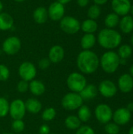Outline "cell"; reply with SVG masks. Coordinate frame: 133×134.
<instances>
[{
    "label": "cell",
    "mask_w": 133,
    "mask_h": 134,
    "mask_svg": "<svg viewBox=\"0 0 133 134\" xmlns=\"http://www.w3.org/2000/svg\"><path fill=\"white\" fill-rule=\"evenodd\" d=\"M76 63L82 74L91 75L97 71L100 66V58L92 50H82L78 53Z\"/></svg>",
    "instance_id": "obj_1"
},
{
    "label": "cell",
    "mask_w": 133,
    "mask_h": 134,
    "mask_svg": "<svg viewBox=\"0 0 133 134\" xmlns=\"http://www.w3.org/2000/svg\"><path fill=\"white\" fill-rule=\"evenodd\" d=\"M97 40L101 47L106 49H114L121 45L122 37L116 30L106 27L99 32Z\"/></svg>",
    "instance_id": "obj_2"
},
{
    "label": "cell",
    "mask_w": 133,
    "mask_h": 134,
    "mask_svg": "<svg viewBox=\"0 0 133 134\" xmlns=\"http://www.w3.org/2000/svg\"><path fill=\"white\" fill-rule=\"evenodd\" d=\"M100 65L104 72L113 74L120 66V57L114 51H107L101 56L100 59Z\"/></svg>",
    "instance_id": "obj_3"
},
{
    "label": "cell",
    "mask_w": 133,
    "mask_h": 134,
    "mask_svg": "<svg viewBox=\"0 0 133 134\" xmlns=\"http://www.w3.org/2000/svg\"><path fill=\"white\" fill-rule=\"evenodd\" d=\"M67 86L71 92L79 93L87 85L86 78L79 72L71 73L67 79Z\"/></svg>",
    "instance_id": "obj_4"
},
{
    "label": "cell",
    "mask_w": 133,
    "mask_h": 134,
    "mask_svg": "<svg viewBox=\"0 0 133 134\" xmlns=\"http://www.w3.org/2000/svg\"><path fill=\"white\" fill-rule=\"evenodd\" d=\"M83 101L79 93L69 92L63 97L61 105L67 111H75L83 104Z\"/></svg>",
    "instance_id": "obj_5"
},
{
    "label": "cell",
    "mask_w": 133,
    "mask_h": 134,
    "mask_svg": "<svg viewBox=\"0 0 133 134\" xmlns=\"http://www.w3.org/2000/svg\"><path fill=\"white\" fill-rule=\"evenodd\" d=\"M60 21V27L61 30L67 34L74 35L78 33L81 29V23L74 16H63Z\"/></svg>",
    "instance_id": "obj_6"
},
{
    "label": "cell",
    "mask_w": 133,
    "mask_h": 134,
    "mask_svg": "<svg viewBox=\"0 0 133 134\" xmlns=\"http://www.w3.org/2000/svg\"><path fill=\"white\" fill-rule=\"evenodd\" d=\"M18 74L22 80L29 82L36 77L37 69L33 63L30 61H24L20 65L18 68Z\"/></svg>",
    "instance_id": "obj_7"
},
{
    "label": "cell",
    "mask_w": 133,
    "mask_h": 134,
    "mask_svg": "<svg viewBox=\"0 0 133 134\" xmlns=\"http://www.w3.org/2000/svg\"><path fill=\"white\" fill-rule=\"evenodd\" d=\"M95 116L101 124L110 122L113 117V111L111 108L106 104H100L95 108Z\"/></svg>",
    "instance_id": "obj_8"
},
{
    "label": "cell",
    "mask_w": 133,
    "mask_h": 134,
    "mask_svg": "<svg viewBox=\"0 0 133 134\" xmlns=\"http://www.w3.org/2000/svg\"><path fill=\"white\" fill-rule=\"evenodd\" d=\"M26 111L25 103L21 99H15L11 103H9V114L13 120L23 119Z\"/></svg>",
    "instance_id": "obj_9"
},
{
    "label": "cell",
    "mask_w": 133,
    "mask_h": 134,
    "mask_svg": "<svg viewBox=\"0 0 133 134\" xmlns=\"http://www.w3.org/2000/svg\"><path fill=\"white\" fill-rule=\"evenodd\" d=\"M21 48V41L16 36H10L2 43L3 52L9 56L16 54Z\"/></svg>",
    "instance_id": "obj_10"
},
{
    "label": "cell",
    "mask_w": 133,
    "mask_h": 134,
    "mask_svg": "<svg viewBox=\"0 0 133 134\" xmlns=\"http://www.w3.org/2000/svg\"><path fill=\"white\" fill-rule=\"evenodd\" d=\"M98 92L105 98H111L116 95L118 88L114 82L105 79L100 82L98 86Z\"/></svg>",
    "instance_id": "obj_11"
},
{
    "label": "cell",
    "mask_w": 133,
    "mask_h": 134,
    "mask_svg": "<svg viewBox=\"0 0 133 134\" xmlns=\"http://www.w3.org/2000/svg\"><path fill=\"white\" fill-rule=\"evenodd\" d=\"M132 119V112L126 108H119L113 112L112 119L118 126H124L129 122Z\"/></svg>",
    "instance_id": "obj_12"
},
{
    "label": "cell",
    "mask_w": 133,
    "mask_h": 134,
    "mask_svg": "<svg viewBox=\"0 0 133 134\" xmlns=\"http://www.w3.org/2000/svg\"><path fill=\"white\" fill-rule=\"evenodd\" d=\"M47 11H48L49 17L52 20L59 21L64 16V13H65L64 5L56 1L50 4Z\"/></svg>",
    "instance_id": "obj_13"
},
{
    "label": "cell",
    "mask_w": 133,
    "mask_h": 134,
    "mask_svg": "<svg viewBox=\"0 0 133 134\" xmlns=\"http://www.w3.org/2000/svg\"><path fill=\"white\" fill-rule=\"evenodd\" d=\"M132 3L130 0H112L111 7L114 13L119 16H125L129 13Z\"/></svg>",
    "instance_id": "obj_14"
},
{
    "label": "cell",
    "mask_w": 133,
    "mask_h": 134,
    "mask_svg": "<svg viewBox=\"0 0 133 134\" xmlns=\"http://www.w3.org/2000/svg\"><path fill=\"white\" fill-rule=\"evenodd\" d=\"M118 87L123 93H130L133 90V78L127 73L122 75L118 81Z\"/></svg>",
    "instance_id": "obj_15"
},
{
    "label": "cell",
    "mask_w": 133,
    "mask_h": 134,
    "mask_svg": "<svg viewBox=\"0 0 133 134\" xmlns=\"http://www.w3.org/2000/svg\"><path fill=\"white\" fill-rule=\"evenodd\" d=\"M64 55H65V52L63 48L61 46L55 45L50 48L48 54V58L51 63L57 64L63 60Z\"/></svg>",
    "instance_id": "obj_16"
},
{
    "label": "cell",
    "mask_w": 133,
    "mask_h": 134,
    "mask_svg": "<svg viewBox=\"0 0 133 134\" xmlns=\"http://www.w3.org/2000/svg\"><path fill=\"white\" fill-rule=\"evenodd\" d=\"M79 94L83 100H90L96 98L97 96L98 88L93 84H87Z\"/></svg>",
    "instance_id": "obj_17"
},
{
    "label": "cell",
    "mask_w": 133,
    "mask_h": 134,
    "mask_svg": "<svg viewBox=\"0 0 133 134\" xmlns=\"http://www.w3.org/2000/svg\"><path fill=\"white\" fill-rule=\"evenodd\" d=\"M119 28L124 34H129L133 31V16L131 15L123 16L118 24Z\"/></svg>",
    "instance_id": "obj_18"
},
{
    "label": "cell",
    "mask_w": 133,
    "mask_h": 134,
    "mask_svg": "<svg viewBox=\"0 0 133 134\" xmlns=\"http://www.w3.org/2000/svg\"><path fill=\"white\" fill-rule=\"evenodd\" d=\"M29 91L34 96H42L45 92V84L40 80L33 79L29 82Z\"/></svg>",
    "instance_id": "obj_19"
},
{
    "label": "cell",
    "mask_w": 133,
    "mask_h": 134,
    "mask_svg": "<svg viewBox=\"0 0 133 134\" xmlns=\"http://www.w3.org/2000/svg\"><path fill=\"white\" fill-rule=\"evenodd\" d=\"M24 103L26 111L31 114H38L41 111L42 108V104L41 101L35 98H29L26 101H24Z\"/></svg>",
    "instance_id": "obj_20"
},
{
    "label": "cell",
    "mask_w": 133,
    "mask_h": 134,
    "mask_svg": "<svg viewBox=\"0 0 133 134\" xmlns=\"http://www.w3.org/2000/svg\"><path fill=\"white\" fill-rule=\"evenodd\" d=\"M33 18L34 20L38 24H42L45 23L49 18L47 9L43 6H39L36 8L33 13Z\"/></svg>",
    "instance_id": "obj_21"
},
{
    "label": "cell",
    "mask_w": 133,
    "mask_h": 134,
    "mask_svg": "<svg viewBox=\"0 0 133 134\" xmlns=\"http://www.w3.org/2000/svg\"><path fill=\"white\" fill-rule=\"evenodd\" d=\"M13 18L10 14L4 12L0 13V31L11 29L13 26Z\"/></svg>",
    "instance_id": "obj_22"
},
{
    "label": "cell",
    "mask_w": 133,
    "mask_h": 134,
    "mask_svg": "<svg viewBox=\"0 0 133 134\" xmlns=\"http://www.w3.org/2000/svg\"><path fill=\"white\" fill-rule=\"evenodd\" d=\"M96 38L94 34H85L81 39V46L84 50H90L96 44Z\"/></svg>",
    "instance_id": "obj_23"
},
{
    "label": "cell",
    "mask_w": 133,
    "mask_h": 134,
    "mask_svg": "<svg viewBox=\"0 0 133 134\" xmlns=\"http://www.w3.org/2000/svg\"><path fill=\"white\" fill-rule=\"evenodd\" d=\"M81 29L85 34H93L98 29V24L95 20L87 19L81 24Z\"/></svg>",
    "instance_id": "obj_24"
},
{
    "label": "cell",
    "mask_w": 133,
    "mask_h": 134,
    "mask_svg": "<svg viewBox=\"0 0 133 134\" xmlns=\"http://www.w3.org/2000/svg\"><path fill=\"white\" fill-rule=\"evenodd\" d=\"M64 125L70 130H77L82 126V122L78 116L71 115L65 119Z\"/></svg>",
    "instance_id": "obj_25"
},
{
    "label": "cell",
    "mask_w": 133,
    "mask_h": 134,
    "mask_svg": "<svg viewBox=\"0 0 133 134\" xmlns=\"http://www.w3.org/2000/svg\"><path fill=\"white\" fill-rule=\"evenodd\" d=\"M78 119L82 122H87L92 117V112L89 106L82 104L78 109Z\"/></svg>",
    "instance_id": "obj_26"
},
{
    "label": "cell",
    "mask_w": 133,
    "mask_h": 134,
    "mask_svg": "<svg viewBox=\"0 0 133 134\" xmlns=\"http://www.w3.org/2000/svg\"><path fill=\"white\" fill-rule=\"evenodd\" d=\"M119 20H120V17L118 14L114 13H111L106 16L105 20H104V24L107 28L114 29L118 25Z\"/></svg>",
    "instance_id": "obj_27"
},
{
    "label": "cell",
    "mask_w": 133,
    "mask_h": 134,
    "mask_svg": "<svg viewBox=\"0 0 133 134\" xmlns=\"http://www.w3.org/2000/svg\"><path fill=\"white\" fill-rule=\"evenodd\" d=\"M117 53L119 56L120 59L127 60L132 54V48L131 47V46H129L128 44H123L119 46Z\"/></svg>",
    "instance_id": "obj_28"
},
{
    "label": "cell",
    "mask_w": 133,
    "mask_h": 134,
    "mask_svg": "<svg viewBox=\"0 0 133 134\" xmlns=\"http://www.w3.org/2000/svg\"><path fill=\"white\" fill-rule=\"evenodd\" d=\"M56 116V111L53 107L46 108L42 113V119L45 122H50Z\"/></svg>",
    "instance_id": "obj_29"
},
{
    "label": "cell",
    "mask_w": 133,
    "mask_h": 134,
    "mask_svg": "<svg viewBox=\"0 0 133 134\" xmlns=\"http://www.w3.org/2000/svg\"><path fill=\"white\" fill-rule=\"evenodd\" d=\"M101 14V8L100 5H92L87 12V16L89 17V19H92V20H96L100 17Z\"/></svg>",
    "instance_id": "obj_30"
},
{
    "label": "cell",
    "mask_w": 133,
    "mask_h": 134,
    "mask_svg": "<svg viewBox=\"0 0 133 134\" xmlns=\"http://www.w3.org/2000/svg\"><path fill=\"white\" fill-rule=\"evenodd\" d=\"M9 103L6 98L0 97V118H5L9 114Z\"/></svg>",
    "instance_id": "obj_31"
},
{
    "label": "cell",
    "mask_w": 133,
    "mask_h": 134,
    "mask_svg": "<svg viewBox=\"0 0 133 134\" xmlns=\"http://www.w3.org/2000/svg\"><path fill=\"white\" fill-rule=\"evenodd\" d=\"M12 130L16 133H20L24 130L25 123L23 119H14L11 123Z\"/></svg>",
    "instance_id": "obj_32"
},
{
    "label": "cell",
    "mask_w": 133,
    "mask_h": 134,
    "mask_svg": "<svg viewBox=\"0 0 133 134\" xmlns=\"http://www.w3.org/2000/svg\"><path fill=\"white\" fill-rule=\"evenodd\" d=\"M105 132L107 134H118L120 132V126L114 122H108L105 124Z\"/></svg>",
    "instance_id": "obj_33"
},
{
    "label": "cell",
    "mask_w": 133,
    "mask_h": 134,
    "mask_svg": "<svg viewBox=\"0 0 133 134\" xmlns=\"http://www.w3.org/2000/svg\"><path fill=\"white\" fill-rule=\"evenodd\" d=\"M10 71L7 66L5 64H0V81L5 82L7 81L9 78Z\"/></svg>",
    "instance_id": "obj_34"
},
{
    "label": "cell",
    "mask_w": 133,
    "mask_h": 134,
    "mask_svg": "<svg viewBox=\"0 0 133 134\" xmlns=\"http://www.w3.org/2000/svg\"><path fill=\"white\" fill-rule=\"evenodd\" d=\"M16 90L19 93H24L29 90V82L24 80H20L16 85Z\"/></svg>",
    "instance_id": "obj_35"
},
{
    "label": "cell",
    "mask_w": 133,
    "mask_h": 134,
    "mask_svg": "<svg viewBox=\"0 0 133 134\" xmlns=\"http://www.w3.org/2000/svg\"><path fill=\"white\" fill-rule=\"evenodd\" d=\"M75 134H96L94 130L89 126H81L77 130Z\"/></svg>",
    "instance_id": "obj_36"
},
{
    "label": "cell",
    "mask_w": 133,
    "mask_h": 134,
    "mask_svg": "<svg viewBox=\"0 0 133 134\" xmlns=\"http://www.w3.org/2000/svg\"><path fill=\"white\" fill-rule=\"evenodd\" d=\"M50 64H51V62L49 60V58L48 57H44V58H42V59L39 60L38 67L42 70H45L50 66Z\"/></svg>",
    "instance_id": "obj_37"
},
{
    "label": "cell",
    "mask_w": 133,
    "mask_h": 134,
    "mask_svg": "<svg viewBox=\"0 0 133 134\" xmlns=\"http://www.w3.org/2000/svg\"><path fill=\"white\" fill-rule=\"evenodd\" d=\"M39 134H49L50 133V127L47 124H42L38 130Z\"/></svg>",
    "instance_id": "obj_38"
},
{
    "label": "cell",
    "mask_w": 133,
    "mask_h": 134,
    "mask_svg": "<svg viewBox=\"0 0 133 134\" xmlns=\"http://www.w3.org/2000/svg\"><path fill=\"white\" fill-rule=\"evenodd\" d=\"M90 0H77V2H78V5L80 6V7H85L88 5V4L89 3Z\"/></svg>",
    "instance_id": "obj_39"
},
{
    "label": "cell",
    "mask_w": 133,
    "mask_h": 134,
    "mask_svg": "<svg viewBox=\"0 0 133 134\" xmlns=\"http://www.w3.org/2000/svg\"><path fill=\"white\" fill-rule=\"evenodd\" d=\"M93 2H94V3H95L96 5H102L106 4V3L108 2V0H93Z\"/></svg>",
    "instance_id": "obj_40"
},
{
    "label": "cell",
    "mask_w": 133,
    "mask_h": 134,
    "mask_svg": "<svg viewBox=\"0 0 133 134\" xmlns=\"http://www.w3.org/2000/svg\"><path fill=\"white\" fill-rule=\"evenodd\" d=\"M126 108L130 111V112H132L133 111V102H129L127 106H126Z\"/></svg>",
    "instance_id": "obj_41"
},
{
    "label": "cell",
    "mask_w": 133,
    "mask_h": 134,
    "mask_svg": "<svg viewBox=\"0 0 133 134\" xmlns=\"http://www.w3.org/2000/svg\"><path fill=\"white\" fill-rule=\"evenodd\" d=\"M57 2H59L60 3L63 4V5H65V4H67L68 2H70L71 0H56Z\"/></svg>",
    "instance_id": "obj_42"
},
{
    "label": "cell",
    "mask_w": 133,
    "mask_h": 134,
    "mask_svg": "<svg viewBox=\"0 0 133 134\" xmlns=\"http://www.w3.org/2000/svg\"><path fill=\"white\" fill-rule=\"evenodd\" d=\"M127 63V60L125 59H120V65H125Z\"/></svg>",
    "instance_id": "obj_43"
},
{
    "label": "cell",
    "mask_w": 133,
    "mask_h": 134,
    "mask_svg": "<svg viewBox=\"0 0 133 134\" xmlns=\"http://www.w3.org/2000/svg\"><path fill=\"white\" fill-rule=\"evenodd\" d=\"M129 75L133 78V64L130 67V68H129Z\"/></svg>",
    "instance_id": "obj_44"
},
{
    "label": "cell",
    "mask_w": 133,
    "mask_h": 134,
    "mask_svg": "<svg viewBox=\"0 0 133 134\" xmlns=\"http://www.w3.org/2000/svg\"><path fill=\"white\" fill-rule=\"evenodd\" d=\"M2 9H3V4H2V2L0 1V13H2Z\"/></svg>",
    "instance_id": "obj_45"
},
{
    "label": "cell",
    "mask_w": 133,
    "mask_h": 134,
    "mask_svg": "<svg viewBox=\"0 0 133 134\" xmlns=\"http://www.w3.org/2000/svg\"><path fill=\"white\" fill-rule=\"evenodd\" d=\"M129 13L132 14V16H133V5H131V8H130V11H129Z\"/></svg>",
    "instance_id": "obj_46"
},
{
    "label": "cell",
    "mask_w": 133,
    "mask_h": 134,
    "mask_svg": "<svg viewBox=\"0 0 133 134\" xmlns=\"http://www.w3.org/2000/svg\"><path fill=\"white\" fill-rule=\"evenodd\" d=\"M129 134H133V126L129 129Z\"/></svg>",
    "instance_id": "obj_47"
},
{
    "label": "cell",
    "mask_w": 133,
    "mask_h": 134,
    "mask_svg": "<svg viewBox=\"0 0 133 134\" xmlns=\"http://www.w3.org/2000/svg\"><path fill=\"white\" fill-rule=\"evenodd\" d=\"M13 1H15L16 2H24L25 0H13Z\"/></svg>",
    "instance_id": "obj_48"
},
{
    "label": "cell",
    "mask_w": 133,
    "mask_h": 134,
    "mask_svg": "<svg viewBox=\"0 0 133 134\" xmlns=\"http://www.w3.org/2000/svg\"><path fill=\"white\" fill-rule=\"evenodd\" d=\"M131 42H132V44L133 45V32L132 34V36H131Z\"/></svg>",
    "instance_id": "obj_49"
},
{
    "label": "cell",
    "mask_w": 133,
    "mask_h": 134,
    "mask_svg": "<svg viewBox=\"0 0 133 134\" xmlns=\"http://www.w3.org/2000/svg\"><path fill=\"white\" fill-rule=\"evenodd\" d=\"M3 134H14V133H4Z\"/></svg>",
    "instance_id": "obj_50"
},
{
    "label": "cell",
    "mask_w": 133,
    "mask_h": 134,
    "mask_svg": "<svg viewBox=\"0 0 133 134\" xmlns=\"http://www.w3.org/2000/svg\"><path fill=\"white\" fill-rule=\"evenodd\" d=\"M49 134H56V133H49Z\"/></svg>",
    "instance_id": "obj_51"
}]
</instances>
